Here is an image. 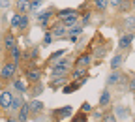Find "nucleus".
<instances>
[{
  "label": "nucleus",
  "mask_w": 135,
  "mask_h": 122,
  "mask_svg": "<svg viewBox=\"0 0 135 122\" xmlns=\"http://www.w3.org/2000/svg\"><path fill=\"white\" fill-rule=\"evenodd\" d=\"M23 77L21 75V68L13 64V62H2L0 64V81H2L4 86H9L13 83V79Z\"/></svg>",
  "instance_id": "obj_1"
},
{
  "label": "nucleus",
  "mask_w": 135,
  "mask_h": 122,
  "mask_svg": "<svg viewBox=\"0 0 135 122\" xmlns=\"http://www.w3.org/2000/svg\"><path fill=\"white\" fill-rule=\"evenodd\" d=\"M55 19L60 21V23H64L68 28H70V26H73L75 23H79L81 11H79V8H58Z\"/></svg>",
  "instance_id": "obj_2"
},
{
  "label": "nucleus",
  "mask_w": 135,
  "mask_h": 122,
  "mask_svg": "<svg viewBox=\"0 0 135 122\" xmlns=\"http://www.w3.org/2000/svg\"><path fill=\"white\" fill-rule=\"evenodd\" d=\"M111 26L118 30V34L122 32H135V15H116L113 17Z\"/></svg>",
  "instance_id": "obj_3"
},
{
  "label": "nucleus",
  "mask_w": 135,
  "mask_h": 122,
  "mask_svg": "<svg viewBox=\"0 0 135 122\" xmlns=\"http://www.w3.org/2000/svg\"><path fill=\"white\" fill-rule=\"evenodd\" d=\"M56 6L53 4V6H47L45 10H41V11H38L36 13V17H34V21H36V25L40 26V28H43V30H47L49 28V25L55 21V15H56Z\"/></svg>",
  "instance_id": "obj_4"
},
{
  "label": "nucleus",
  "mask_w": 135,
  "mask_h": 122,
  "mask_svg": "<svg viewBox=\"0 0 135 122\" xmlns=\"http://www.w3.org/2000/svg\"><path fill=\"white\" fill-rule=\"evenodd\" d=\"M73 66L77 68H83V69H88L90 72V68H94V57H92V47L86 43V47H84L81 53H77L73 57Z\"/></svg>",
  "instance_id": "obj_5"
},
{
  "label": "nucleus",
  "mask_w": 135,
  "mask_h": 122,
  "mask_svg": "<svg viewBox=\"0 0 135 122\" xmlns=\"http://www.w3.org/2000/svg\"><path fill=\"white\" fill-rule=\"evenodd\" d=\"M21 75L23 79L28 83V85H34V83H40L43 79V68L34 64V66H25L21 68Z\"/></svg>",
  "instance_id": "obj_6"
},
{
  "label": "nucleus",
  "mask_w": 135,
  "mask_h": 122,
  "mask_svg": "<svg viewBox=\"0 0 135 122\" xmlns=\"http://www.w3.org/2000/svg\"><path fill=\"white\" fill-rule=\"evenodd\" d=\"M73 113H75V111H73L71 105H62V107H53V109L49 111V116L55 118L56 122H64V120H68V118H71Z\"/></svg>",
  "instance_id": "obj_7"
},
{
  "label": "nucleus",
  "mask_w": 135,
  "mask_h": 122,
  "mask_svg": "<svg viewBox=\"0 0 135 122\" xmlns=\"http://www.w3.org/2000/svg\"><path fill=\"white\" fill-rule=\"evenodd\" d=\"M51 34H53V38H55V41L56 40H66L68 38V26L64 25V23H60V21H53L49 25V28H47Z\"/></svg>",
  "instance_id": "obj_8"
},
{
  "label": "nucleus",
  "mask_w": 135,
  "mask_h": 122,
  "mask_svg": "<svg viewBox=\"0 0 135 122\" xmlns=\"http://www.w3.org/2000/svg\"><path fill=\"white\" fill-rule=\"evenodd\" d=\"M13 96H15V92L9 90V88L0 90V115H2V116L9 111V105H11V101H13Z\"/></svg>",
  "instance_id": "obj_9"
},
{
  "label": "nucleus",
  "mask_w": 135,
  "mask_h": 122,
  "mask_svg": "<svg viewBox=\"0 0 135 122\" xmlns=\"http://www.w3.org/2000/svg\"><path fill=\"white\" fill-rule=\"evenodd\" d=\"M133 40H135V32H122L116 41V51H131Z\"/></svg>",
  "instance_id": "obj_10"
},
{
  "label": "nucleus",
  "mask_w": 135,
  "mask_h": 122,
  "mask_svg": "<svg viewBox=\"0 0 135 122\" xmlns=\"http://www.w3.org/2000/svg\"><path fill=\"white\" fill-rule=\"evenodd\" d=\"M88 81V77H83V79H70L64 86H62V94H73V92H77V90H81L83 88V85Z\"/></svg>",
  "instance_id": "obj_11"
},
{
  "label": "nucleus",
  "mask_w": 135,
  "mask_h": 122,
  "mask_svg": "<svg viewBox=\"0 0 135 122\" xmlns=\"http://www.w3.org/2000/svg\"><path fill=\"white\" fill-rule=\"evenodd\" d=\"M129 53H131V51H114L113 58L109 60L111 69H122V66H124V62H126V58H128Z\"/></svg>",
  "instance_id": "obj_12"
},
{
  "label": "nucleus",
  "mask_w": 135,
  "mask_h": 122,
  "mask_svg": "<svg viewBox=\"0 0 135 122\" xmlns=\"http://www.w3.org/2000/svg\"><path fill=\"white\" fill-rule=\"evenodd\" d=\"M98 109H107V107H113V92H111V88L109 86H105L103 90H101V94H99V100H98V105H96Z\"/></svg>",
  "instance_id": "obj_13"
},
{
  "label": "nucleus",
  "mask_w": 135,
  "mask_h": 122,
  "mask_svg": "<svg viewBox=\"0 0 135 122\" xmlns=\"http://www.w3.org/2000/svg\"><path fill=\"white\" fill-rule=\"evenodd\" d=\"M26 103H28L30 118H32V116H38V115H43V113H45V103H43L41 100H38V98H30V100H26Z\"/></svg>",
  "instance_id": "obj_14"
},
{
  "label": "nucleus",
  "mask_w": 135,
  "mask_h": 122,
  "mask_svg": "<svg viewBox=\"0 0 135 122\" xmlns=\"http://www.w3.org/2000/svg\"><path fill=\"white\" fill-rule=\"evenodd\" d=\"M15 13H21V15H30L32 11V0H13V8Z\"/></svg>",
  "instance_id": "obj_15"
},
{
  "label": "nucleus",
  "mask_w": 135,
  "mask_h": 122,
  "mask_svg": "<svg viewBox=\"0 0 135 122\" xmlns=\"http://www.w3.org/2000/svg\"><path fill=\"white\" fill-rule=\"evenodd\" d=\"M43 92H45V85H43V81L34 83V85H28V88H26L28 100H30V98H38V96H41Z\"/></svg>",
  "instance_id": "obj_16"
},
{
  "label": "nucleus",
  "mask_w": 135,
  "mask_h": 122,
  "mask_svg": "<svg viewBox=\"0 0 135 122\" xmlns=\"http://www.w3.org/2000/svg\"><path fill=\"white\" fill-rule=\"evenodd\" d=\"M11 88H13V92L15 94H23V96H26V88H28V83L23 79V77H17V79H13V83L9 85Z\"/></svg>",
  "instance_id": "obj_17"
},
{
  "label": "nucleus",
  "mask_w": 135,
  "mask_h": 122,
  "mask_svg": "<svg viewBox=\"0 0 135 122\" xmlns=\"http://www.w3.org/2000/svg\"><path fill=\"white\" fill-rule=\"evenodd\" d=\"M94 13H105L109 10V0H88Z\"/></svg>",
  "instance_id": "obj_18"
},
{
  "label": "nucleus",
  "mask_w": 135,
  "mask_h": 122,
  "mask_svg": "<svg viewBox=\"0 0 135 122\" xmlns=\"http://www.w3.org/2000/svg\"><path fill=\"white\" fill-rule=\"evenodd\" d=\"M25 103H26V100H25V96H23V94H15L8 113H11V115H17V111H19V109L25 105Z\"/></svg>",
  "instance_id": "obj_19"
},
{
  "label": "nucleus",
  "mask_w": 135,
  "mask_h": 122,
  "mask_svg": "<svg viewBox=\"0 0 135 122\" xmlns=\"http://www.w3.org/2000/svg\"><path fill=\"white\" fill-rule=\"evenodd\" d=\"M51 68H66V69H71L73 68V57L64 55L62 58H58V60H55L53 64H51Z\"/></svg>",
  "instance_id": "obj_20"
},
{
  "label": "nucleus",
  "mask_w": 135,
  "mask_h": 122,
  "mask_svg": "<svg viewBox=\"0 0 135 122\" xmlns=\"http://www.w3.org/2000/svg\"><path fill=\"white\" fill-rule=\"evenodd\" d=\"M64 55H68V49H58V51H53L49 57H47V60L43 62V66L41 68H51V64H53L55 60H58V58H62Z\"/></svg>",
  "instance_id": "obj_21"
},
{
  "label": "nucleus",
  "mask_w": 135,
  "mask_h": 122,
  "mask_svg": "<svg viewBox=\"0 0 135 122\" xmlns=\"http://www.w3.org/2000/svg\"><path fill=\"white\" fill-rule=\"evenodd\" d=\"M30 26H32V21H30V15H21V25H19V36H28L30 32Z\"/></svg>",
  "instance_id": "obj_22"
},
{
  "label": "nucleus",
  "mask_w": 135,
  "mask_h": 122,
  "mask_svg": "<svg viewBox=\"0 0 135 122\" xmlns=\"http://www.w3.org/2000/svg\"><path fill=\"white\" fill-rule=\"evenodd\" d=\"M70 81V75L68 77H56V79H49V83H47V86L49 88H53V90H58V88H62V86Z\"/></svg>",
  "instance_id": "obj_23"
},
{
  "label": "nucleus",
  "mask_w": 135,
  "mask_h": 122,
  "mask_svg": "<svg viewBox=\"0 0 135 122\" xmlns=\"http://www.w3.org/2000/svg\"><path fill=\"white\" fill-rule=\"evenodd\" d=\"M113 111H114V115H116V118H118V120H124V118L131 116V111H129V107L122 105V103H120V105H116Z\"/></svg>",
  "instance_id": "obj_24"
},
{
  "label": "nucleus",
  "mask_w": 135,
  "mask_h": 122,
  "mask_svg": "<svg viewBox=\"0 0 135 122\" xmlns=\"http://www.w3.org/2000/svg\"><path fill=\"white\" fill-rule=\"evenodd\" d=\"M70 69L66 68H49V79H56V77H68Z\"/></svg>",
  "instance_id": "obj_25"
},
{
  "label": "nucleus",
  "mask_w": 135,
  "mask_h": 122,
  "mask_svg": "<svg viewBox=\"0 0 135 122\" xmlns=\"http://www.w3.org/2000/svg\"><path fill=\"white\" fill-rule=\"evenodd\" d=\"M68 122H90V115L79 109V111H75V113L71 115V118L68 120Z\"/></svg>",
  "instance_id": "obj_26"
},
{
  "label": "nucleus",
  "mask_w": 135,
  "mask_h": 122,
  "mask_svg": "<svg viewBox=\"0 0 135 122\" xmlns=\"http://www.w3.org/2000/svg\"><path fill=\"white\" fill-rule=\"evenodd\" d=\"M83 77H88V69H83L77 66H73L70 69V79H83Z\"/></svg>",
  "instance_id": "obj_27"
},
{
  "label": "nucleus",
  "mask_w": 135,
  "mask_h": 122,
  "mask_svg": "<svg viewBox=\"0 0 135 122\" xmlns=\"http://www.w3.org/2000/svg\"><path fill=\"white\" fill-rule=\"evenodd\" d=\"M133 11V6H131V0H124V2L118 6L116 10V15H129Z\"/></svg>",
  "instance_id": "obj_28"
},
{
  "label": "nucleus",
  "mask_w": 135,
  "mask_h": 122,
  "mask_svg": "<svg viewBox=\"0 0 135 122\" xmlns=\"http://www.w3.org/2000/svg\"><path fill=\"white\" fill-rule=\"evenodd\" d=\"M99 122H118V118H116V115H114L113 107L103 109V116H101V120H99Z\"/></svg>",
  "instance_id": "obj_29"
},
{
  "label": "nucleus",
  "mask_w": 135,
  "mask_h": 122,
  "mask_svg": "<svg viewBox=\"0 0 135 122\" xmlns=\"http://www.w3.org/2000/svg\"><path fill=\"white\" fill-rule=\"evenodd\" d=\"M53 41H55V38H53V34H51L49 30H43V38H41V47H51L53 45Z\"/></svg>",
  "instance_id": "obj_30"
},
{
  "label": "nucleus",
  "mask_w": 135,
  "mask_h": 122,
  "mask_svg": "<svg viewBox=\"0 0 135 122\" xmlns=\"http://www.w3.org/2000/svg\"><path fill=\"white\" fill-rule=\"evenodd\" d=\"M19 25H21V13H15V11H13V15H11L8 26H9L11 30H19Z\"/></svg>",
  "instance_id": "obj_31"
},
{
  "label": "nucleus",
  "mask_w": 135,
  "mask_h": 122,
  "mask_svg": "<svg viewBox=\"0 0 135 122\" xmlns=\"http://www.w3.org/2000/svg\"><path fill=\"white\" fill-rule=\"evenodd\" d=\"M128 92L135 94V73L129 72V79H128Z\"/></svg>",
  "instance_id": "obj_32"
},
{
  "label": "nucleus",
  "mask_w": 135,
  "mask_h": 122,
  "mask_svg": "<svg viewBox=\"0 0 135 122\" xmlns=\"http://www.w3.org/2000/svg\"><path fill=\"white\" fill-rule=\"evenodd\" d=\"M13 8V0H0V11H9Z\"/></svg>",
  "instance_id": "obj_33"
},
{
  "label": "nucleus",
  "mask_w": 135,
  "mask_h": 122,
  "mask_svg": "<svg viewBox=\"0 0 135 122\" xmlns=\"http://www.w3.org/2000/svg\"><path fill=\"white\" fill-rule=\"evenodd\" d=\"M92 109H94V105H92L90 101H83V103H81V111H84V113H88V115H90Z\"/></svg>",
  "instance_id": "obj_34"
},
{
  "label": "nucleus",
  "mask_w": 135,
  "mask_h": 122,
  "mask_svg": "<svg viewBox=\"0 0 135 122\" xmlns=\"http://www.w3.org/2000/svg\"><path fill=\"white\" fill-rule=\"evenodd\" d=\"M122 2H124V0H109V8H113V10L116 11V10H118V6H120Z\"/></svg>",
  "instance_id": "obj_35"
},
{
  "label": "nucleus",
  "mask_w": 135,
  "mask_h": 122,
  "mask_svg": "<svg viewBox=\"0 0 135 122\" xmlns=\"http://www.w3.org/2000/svg\"><path fill=\"white\" fill-rule=\"evenodd\" d=\"M4 120H6V122H17V116L11 115V113H6V115H4Z\"/></svg>",
  "instance_id": "obj_36"
},
{
  "label": "nucleus",
  "mask_w": 135,
  "mask_h": 122,
  "mask_svg": "<svg viewBox=\"0 0 135 122\" xmlns=\"http://www.w3.org/2000/svg\"><path fill=\"white\" fill-rule=\"evenodd\" d=\"M4 88H8V86H4V85H2V81H0V90H4Z\"/></svg>",
  "instance_id": "obj_37"
},
{
  "label": "nucleus",
  "mask_w": 135,
  "mask_h": 122,
  "mask_svg": "<svg viewBox=\"0 0 135 122\" xmlns=\"http://www.w3.org/2000/svg\"><path fill=\"white\" fill-rule=\"evenodd\" d=\"M131 6H133V10H135V0H131Z\"/></svg>",
  "instance_id": "obj_38"
},
{
  "label": "nucleus",
  "mask_w": 135,
  "mask_h": 122,
  "mask_svg": "<svg viewBox=\"0 0 135 122\" xmlns=\"http://www.w3.org/2000/svg\"><path fill=\"white\" fill-rule=\"evenodd\" d=\"M92 122H94V120H92Z\"/></svg>",
  "instance_id": "obj_39"
}]
</instances>
